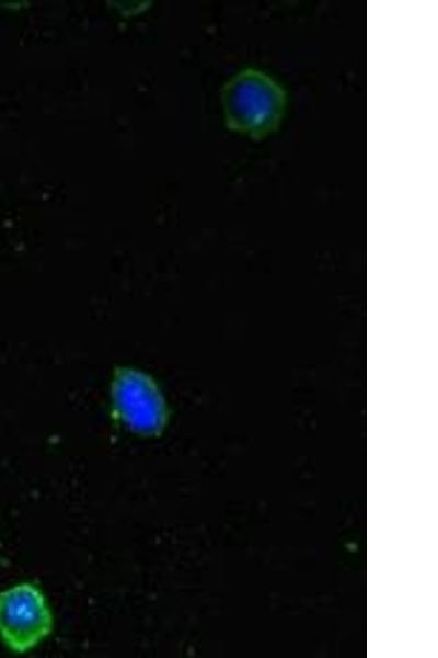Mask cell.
Wrapping results in <instances>:
<instances>
[{
    "label": "cell",
    "mask_w": 438,
    "mask_h": 658,
    "mask_svg": "<svg viewBox=\"0 0 438 658\" xmlns=\"http://www.w3.org/2000/svg\"><path fill=\"white\" fill-rule=\"evenodd\" d=\"M54 620L45 595L22 582L0 592V637L11 650L26 653L53 631Z\"/></svg>",
    "instance_id": "obj_2"
},
{
    "label": "cell",
    "mask_w": 438,
    "mask_h": 658,
    "mask_svg": "<svg viewBox=\"0 0 438 658\" xmlns=\"http://www.w3.org/2000/svg\"><path fill=\"white\" fill-rule=\"evenodd\" d=\"M119 418L142 435L159 434L166 423V408L154 383L145 374L122 370L113 386Z\"/></svg>",
    "instance_id": "obj_3"
},
{
    "label": "cell",
    "mask_w": 438,
    "mask_h": 658,
    "mask_svg": "<svg viewBox=\"0 0 438 658\" xmlns=\"http://www.w3.org/2000/svg\"><path fill=\"white\" fill-rule=\"evenodd\" d=\"M285 104L283 88L254 69L234 76L222 91L227 126L252 138H262L277 128Z\"/></svg>",
    "instance_id": "obj_1"
}]
</instances>
